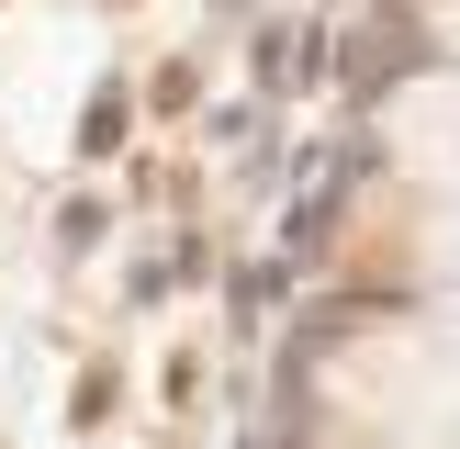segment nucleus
Returning <instances> with one entry per match:
<instances>
[{
    "label": "nucleus",
    "mask_w": 460,
    "mask_h": 449,
    "mask_svg": "<svg viewBox=\"0 0 460 449\" xmlns=\"http://www.w3.org/2000/svg\"><path fill=\"white\" fill-rule=\"evenodd\" d=\"M326 393L349 404V427H371V438L438 449L460 427V337L449 326H382V337H359L326 371Z\"/></svg>",
    "instance_id": "1"
},
{
    "label": "nucleus",
    "mask_w": 460,
    "mask_h": 449,
    "mask_svg": "<svg viewBox=\"0 0 460 449\" xmlns=\"http://www.w3.org/2000/svg\"><path fill=\"white\" fill-rule=\"evenodd\" d=\"M427 259H438V269H449V281H460V214L438 224V247H427Z\"/></svg>",
    "instance_id": "3"
},
{
    "label": "nucleus",
    "mask_w": 460,
    "mask_h": 449,
    "mask_svg": "<svg viewBox=\"0 0 460 449\" xmlns=\"http://www.w3.org/2000/svg\"><path fill=\"white\" fill-rule=\"evenodd\" d=\"M438 34H449V45H460V0H438Z\"/></svg>",
    "instance_id": "4"
},
{
    "label": "nucleus",
    "mask_w": 460,
    "mask_h": 449,
    "mask_svg": "<svg viewBox=\"0 0 460 449\" xmlns=\"http://www.w3.org/2000/svg\"><path fill=\"white\" fill-rule=\"evenodd\" d=\"M382 135H394V157H404L416 180L460 191V79H404L394 112H382Z\"/></svg>",
    "instance_id": "2"
}]
</instances>
